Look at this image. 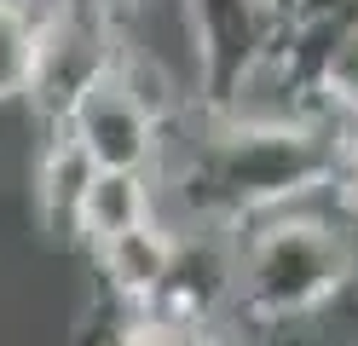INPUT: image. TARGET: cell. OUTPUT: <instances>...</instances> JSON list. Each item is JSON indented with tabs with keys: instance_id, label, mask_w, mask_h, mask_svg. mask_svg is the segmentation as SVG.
Segmentation results:
<instances>
[{
	"instance_id": "obj_1",
	"label": "cell",
	"mask_w": 358,
	"mask_h": 346,
	"mask_svg": "<svg viewBox=\"0 0 358 346\" xmlns=\"http://www.w3.org/2000/svg\"><path fill=\"white\" fill-rule=\"evenodd\" d=\"M358 127L341 122H214L203 115V133L185 138L179 156H162L150 168L156 191L179 202L173 231L185 225H220L231 231L255 214L329 196L335 150Z\"/></svg>"
},
{
	"instance_id": "obj_2",
	"label": "cell",
	"mask_w": 358,
	"mask_h": 346,
	"mask_svg": "<svg viewBox=\"0 0 358 346\" xmlns=\"http://www.w3.org/2000/svg\"><path fill=\"white\" fill-rule=\"evenodd\" d=\"M358 283L352 219L329 196H306L231 225V323L289 317Z\"/></svg>"
},
{
	"instance_id": "obj_3",
	"label": "cell",
	"mask_w": 358,
	"mask_h": 346,
	"mask_svg": "<svg viewBox=\"0 0 358 346\" xmlns=\"http://www.w3.org/2000/svg\"><path fill=\"white\" fill-rule=\"evenodd\" d=\"M116 58H122V35H116V12L104 0H47L24 99L52 127L99 75L116 69Z\"/></svg>"
},
{
	"instance_id": "obj_4",
	"label": "cell",
	"mask_w": 358,
	"mask_h": 346,
	"mask_svg": "<svg viewBox=\"0 0 358 346\" xmlns=\"http://www.w3.org/2000/svg\"><path fill=\"white\" fill-rule=\"evenodd\" d=\"M179 6L196 46L203 104H214L237 75H249L260 58L289 46V17L278 0H179Z\"/></svg>"
},
{
	"instance_id": "obj_5",
	"label": "cell",
	"mask_w": 358,
	"mask_h": 346,
	"mask_svg": "<svg viewBox=\"0 0 358 346\" xmlns=\"http://www.w3.org/2000/svg\"><path fill=\"white\" fill-rule=\"evenodd\" d=\"M52 127L70 138L93 168H139V173L156 168L162 138H168V122L139 104V92H133L116 69L99 75Z\"/></svg>"
},
{
	"instance_id": "obj_6",
	"label": "cell",
	"mask_w": 358,
	"mask_h": 346,
	"mask_svg": "<svg viewBox=\"0 0 358 346\" xmlns=\"http://www.w3.org/2000/svg\"><path fill=\"white\" fill-rule=\"evenodd\" d=\"M87 254H93V266H99L104 294L133 300V306H150V294H156V283H162V271H168V254H173V231L162 219H145L133 231L104 237Z\"/></svg>"
},
{
	"instance_id": "obj_7",
	"label": "cell",
	"mask_w": 358,
	"mask_h": 346,
	"mask_svg": "<svg viewBox=\"0 0 358 346\" xmlns=\"http://www.w3.org/2000/svg\"><path fill=\"white\" fill-rule=\"evenodd\" d=\"M226 346H358V283H347L312 312L243 317L226 329Z\"/></svg>"
},
{
	"instance_id": "obj_8",
	"label": "cell",
	"mask_w": 358,
	"mask_h": 346,
	"mask_svg": "<svg viewBox=\"0 0 358 346\" xmlns=\"http://www.w3.org/2000/svg\"><path fill=\"white\" fill-rule=\"evenodd\" d=\"M145 219H156L150 173H139V168H99L93 179H87V196H81V214H76V243L99 248L104 237L133 231Z\"/></svg>"
},
{
	"instance_id": "obj_9",
	"label": "cell",
	"mask_w": 358,
	"mask_h": 346,
	"mask_svg": "<svg viewBox=\"0 0 358 346\" xmlns=\"http://www.w3.org/2000/svg\"><path fill=\"white\" fill-rule=\"evenodd\" d=\"M289 52L312 69V87H318L324 110L341 127H358V17L341 23V29H329V35L289 41Z\"/></svg>"
},
{
	"instance_id": "obj_10",
	"label": "cell",
	"mask_w": 358,
	"mask_h": 346,
	"mask_svg": "<svg viewBox=\"0 0 358 346\" xmlns=\"http://www.w3.org/2000/svg\"><path fill=\"white\" fill-rule=\"evenodd\" d=\"M93 173L99 168L52 127L47 145H41V161H35V202H41V225H47L52 237L76 243V214H81V196H87V179Z\"/></svg>"
},
{
	"instance_id": "obj_11",
	"label": "cell",
	"mask_w": 358,
	"mask_h": 346,
	"mask_svg": "<svg viewBox=\"0 0 358 346\" xmlns=\"http://www.w3.org/2000/svg\"><path fill=\"white\" fill-rule=\"evenodd\" d=\"M41 12H47V0H0V104H17L29 87Z\"/></svg>"
},
{
	"instance_id": "obj_12",
	"label": "cell",
	"mask_w": 358,
	"mask_h": 346,
	"mask_svg": "<svg viewBox=\"0 0 358 346\" xmlns=\"http://www.w3.org/2000/svg\"><path fill=\"white\" fill-rule=\"evenodd\" d=\"M122 346H226V335L203 329V323H179V317L139 312V317H133V329L122 335Z\"/></svg>"
}]
</instances>
